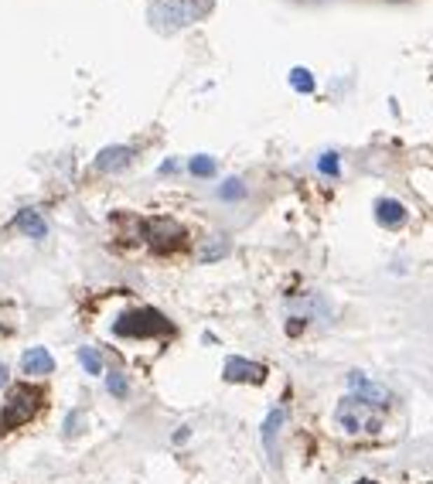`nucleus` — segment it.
Listing matches in <instances>:
<instances>
[{"mask_svg": "<svg viewBox=\"0 0 433 484\" xmlns=\"http://www.w3.org/2000/svg\"><path fill=\"white\" fill-rule=\"evenodd\" d=\"M171 321L160 314V310H153V307H137V310H127V314H120L116 317V324H113V334H120V338H160V334H171Z\"/></svg>", "mask_w": 433, "mask_h": 484, "instance_id": "nucleus-1", "label": "nucleus"}, {"mask_svg": "<svg viewBox=\"0 0 433 484\" xmlns=\"http://www.w3.org/2000/svg\"><path fill=\"white\" fill-rule=\"evenodd\" d=\"M41 389H34V385H14L11 389V396H7V403L0 409V434H11V430H18V427H25L27 420L41 409Z\"/></svg>", "mask_w": 433, "mask_h": 484, "instance_id": "nucleus-2", "label": "nucleus"}, {"mask_svg": "<svg viewBox=\"0 0 433 484\" xmlns=\"http://www.w3.org/2000/svg\"><path fill=\"white\" fill-rule=\"evenodd\" d=\"M334 420L345 434H379L383 430V420L372 413V406H365L355 396H345L338 409H334Z\"/></svg>", "mask_w": 433, "mask_h": 484, "instance_id": "nucleus-3", "label": "nucleus"}, {"mask_svg": "<svg viewBox=\"0 0 433 484\" xmlns=\"http://www.w3.org/2000/svg\"><path fill=\"white\" fill-rule=\"evenodd\" d=\"M348 389H352V396L362 399L365 406H376V409H389L396 403V396H392V389L383 382H376V379H369V375H362V372H348Z\"/></svg>", "mask_w": 433, "mask_h": 484, "instance_id": "nucleus-4", "label": "nucleus"}, {"mask_svg": "<svg viewBox=\"0 0 433 484\" xmlns=\"http://www.w3.org/2000/svg\"><path fill=\"white\" fill-rule=\"evenodd\" d=\"M144 235L151 239V246L157 253H167V249L184 246V229H181L174 219H153V222L144 226Z\"/></svg>", "mask_w": 433, "mask_h": 484, "instance_id": "nucleus-5", "label": "nucleus"}, {"mask_svg": "<svg viewBox=\"0 0 433 484\" xmlns=\"http://www.w3.org/2000/svg\"><path fill=\"white\" fill-rule=\"evenodd\" d=\"M222 379H226V382L263 385V382H266V365H259V361H249V358H242V355H232V358H226Z\"/></svg>", "mask_w": 433, "mask_h": 484, "instance_id": "nucleus-6", "label": "nucleus"}, {"mask_svg": "<svg viewBox=\"0 0 433 484\" xmlns=\"http://www.w3.org/2000/svg\"><path fill=\"white\" fill-rule=\"evenodd\" d=\"M283 423H287V409L273 406L270 413H266V420H263V430H259V436H263V447H266V454H270L273 464H280V447H277V436H280Z\"/></svg>", "mask_w": 433, "mask_h": 484, "instance_id": "nucleus-7", "label": "nucleus"}, {"mask_svg": "<svg viewBox=\"0 0 433 484\" xmlns=\"http://www.w3.org/2000/svg\"><path fill=\"white\" fill-rule=\"evenodd\" d=\"M406 219H409V212L399 198H379L376 202V222L383 229H399V226H406Z\"/></svg>", "mask_w": 433, "mask_h": 484, "instance_id": "nucleus-8", "label": "nucleus"}, {"mask_svg": "<svg viewBox=\"0 0 433 484\" xmlns=\"http://www.w3.org/2000/svg\"><path fill=\"white\" fill-rule=\"evenodd\" d=\"M130 160H133V147L116 144V147L99 151V157H96V171H99V174H113V171H123Z\"/></svg>", "mask_w": 433, "mask_h": 484, "instance_id": "nucleus-9", "label": "nucleus"}, {"mask_svg": "<svg viewBox=\"0 0 433 484\" xmlns=\"http://www.w3.org/2000/svg\"><path fill=\"white\" fill-rule=\"evenodd\" d=\"M21 368H25V375H51L55 372V358L45 348H27L25 358H21Z\"/></svg>", "mask_w": 433, "mask_h": 484, "instance_id": "nucleus-10", "label": "nucleus"}, {"mask_svg": "<svg viewBox=\"0 0 433 484\" xmlns=\"http://www.w3.org/2000/svg\"><path fill=\"white\" fill-rule=\"evenodd\" d=\"M14 226H18V229L25 232V235H31V239H45V235H48V226H45V219H41L38 212H31V208H25V212H18Z\"/></svg>", "mask_w": 433, "mask_h": 484, "instance_id": "nucleus-11", "label": "nucleus"}, {"mask_svg": "<svg viewBox=\"0 0 433 484\" xmlns=\"http://www.w3.org/2000/svg\"><path fill=\"white\" fill-rule=\"evenodd\" d=\"M249 191H246V181L242 178H229V181H222V188H219V198L222 202H242Z\"/></svg>", "mask_w": 433, "mask_h": 484, "instance_id": "nucleus-12", "label": "nucleus"}, {"mask_svg": "<svg viewBox=\"0 0 433 484\" xmlns=\"http://www.w3.org/2000/svg\"><path fill=\"white\" fill-rule=\"evenodd\" d=\"M188 171H191L195 178H212V174H215V160H212L208 153H195V157L188 160Z\"/></svg>", "mask_w": 433, "mask_h": 484, "instance_id": "nucleus-13", "label": "nucleus"}, {"mask_svg": "<svg viewBox=\"0 0 433 484\" xmlns=\"http://www.w3.org/2000/svg\"><path fill=\"white\" fill-rule=\"evenodd\" d=\"M78 361H82V368L89 375H102V358L96 348H78Z\"/></svg>", "mask_w": 433, "mask_h": 484, "instance_id": "nucleus-14", "label": "nucleus"}, {"mask_svg": "<svg viewBox=\"0 0 433 484\" xmlns=\"http://www.w3.org/2000/svg\"><path fill=\"white\" fill-rule=\"evenodd\" d=\"M338 153L334 151H324L321 157H317V174H324V178H338Z\"/></svg>", "mask_w": 433, "mask_h": 484, "instance_id": "nucleus-15", "label": "nucleus"}, {"mask_svg": "<svg viewBox=\"0 0 433 484\" xmlns=\"http://www.w3.org/2000/svg\"><path fill=\"white\" fill-rule=\"evenodd\" d=\"M106 389H109L116 399H127V392H130L127 375H123V372H109V375H106Z\"/></svg>", "mask_w": 433, "mask_h": 484, "instance_id": "nucleus-16", "label": "nucleus"}, {"mask_svg": "<svg viewBox=\"0 0 433 484\" xmlns=\"http://www.w3.org/2000/svg\"><path fill=\"white\" fill-rule=\"evenodd\" d=\"M290 85L297 92H314V78H310L307 69H290Z\"/></svg>", "mask_w": 433, "mask_h": 484, "instance_id": "nucleus-17", "label": "nucleus"}, {"mask_svg": "<svg viewBox=\"0 0 433 484\" xmlns=\"http://www.w3.org/2000/svg\"><path fill=\"white\" fill-rule=\"evenodd\" d=\"M82 430V413H69V420H65V436H76Z\"/></svg>", "mask_w": 433, "mask_h": 484, "instance_id": "nucleus-18", "label": "nucleus"}, {"mask_svg": "<svg viewBox=\"0 0 433 484\" xmlns=\"http://www.w3.org/2000/svg\"><path fill=\"white\" fill-rule=\"evenodd\" d=\"M219 256H226V242H215L212 249H205V259L212 263V259H219Z\"/></svg>", "mask_w": 433, "mask_h": 484, "instance_id": "nucleus-19", "label": "nucleus"}, {"mask_svg": "<svg viewBox=\"0 0 433 484\" xmlns=\"http://www.w3.org/2000/svg\"><path fill=\"white\" fill-rule=\"evenodd\" d=\"M160 171H164V174H171V171H178V160H164V164H160Z\"/></svg>", "mask_w": 433, "mask_h": 484, "instance_id": "nucleus-20", "label": "nucleus"}, {"mask_svg": "<svg viewBox=\"0 0 433 484\" xmlns=\"http://www.w3.org/2000/svg\"><path fill=\"white\" fill-rule=\"evenodd\" d=\"M11 382V375H7V365H4V361H0V389H4V385Z\"/></svg>", "mask_w": 433, "mask_h": 484, "instance_id": "nucleus-21", "label": "nucleus"}, {"mask_svg": "<svg viewBox=\"0 0 433 484\" xmlns=\"http://www.w3.org/2000/svg\"><path fill=\"white\" fill-rule=\"evenodd\" d=\"M184 440H188V427H181L178 434H174V443H184Z\"/></svg>", "mask_w": 433, "mask_h": 484, "instance_id": "nucleus-22", "label": "nucleus"}, {"mask_svg": "<svg viewBox=\"0 0 433 484\" xmlns=\"http://www.w3.org/2000/svg\"><path fill=\"white\" fill-rule=\"evenodd\" d=\"M358 484H379V481H369V478H365V481H358Z\"/></svg>", "mask_w": 433, "mask_h": 484, "instance_id": "nucleus-23", "label": "nucleus"}]
</instances>
